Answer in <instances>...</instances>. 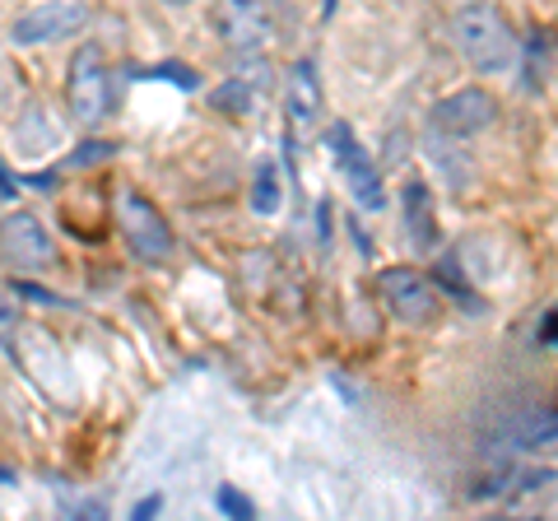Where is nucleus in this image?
<instances>
[{"label": "nucleus", "instance_id": "nucleus-1", "mask_svg": "<svg viewBox=\"0 0 558 521\" xmlns=\"http://www.w3.org/2000/svg\"><path fill=\"white\" fill-rule=\"evenodd\" d=\"M451 38H457L461 57L475 65L480 75H508L517 65V33L502 20L498 5H461L451 14Z\"/></svg>", "mask_w": 558, "mask_h": 521}, {"label": "nucleus", "instance_id": "nucleus-2", "mask_svg": "<svg viewBox=\"0 0 558 521\" xmlns=\"http://www.w3.org/2000/svg\"><path fill=\"white\" fill-rule=\"evenodd\" d=\"M65 102H70V117L80 126H98L112 108V75H108V57L102 47L84 43L75 57H70V80H65Z\"/></svg>", "mask_w": 558, "mask_h": 521}, {"label": "nucleus", "instance_id": "nucleus-3", "mask_svg": "<svg viewBox=\"0 0 558 521\" xmlns=\"http://www.w3.org/2000/svg\"><path fill=\"white\" fill-rule=\"evenodd\" d=\"M117 219H121V238H126V247L145 260V266H159V260L172 256V229H168L163 210L145 196V191H121L117 196Z\"/></svg>", "mask_w": 558, "mask_h": 521}, {"label": "nucleus", "instance_id": "nucleus-4", "mask_svg": "<svg viewBox=\"0 0 558 521\" xmlns=\"http://www.w3.org/2000/svg\"><path fill=\"white\" fill-rule=\"evenodd\" d=\"M0 260L20 275H43L57 266V242H51L47 223L28 210H14L0 219Z\"/></svg>", "mask_w": 558, "mask_h": 521}, {"label": "nucleus", "instance_id": "nucleus-5", "mask_svg": "<svg viewBox=\"0 0 558 521\" xmlns=\"http://www.w3.org/2000/svg\"><path fill=\"white\" fill-rule=\"evenodd\" d=\"M377 293L381 303H387L391 312L405 326H428L433 317H438V289H433L428 275H418L414 266H391L377 275Z\"/></svg>", "mask_w": 558, "mask_h": 521}, {"label": "nucleus", "instance_id": "nucleus-6", "mask_svg": "<svg viewBox=\"0 0 558 521\" xmlns=\"http://www.w3.org/2000/svg\"><path fill=\"white\" fill-rule=\"evenodd\" d=\"M94 20V10L84 0H43V5H28L20 20H14V43L20 47H43V43H61L70 33H80Z\"/></svg>", "mask_w": 558, "mask_h": 521}, {"label": "nucleus", "instance_id": "nucleus-7", "mask_svg": "<svg viewBox=\"0 0 558 521\" xmlns=\"http://www.w3.org/2000/svg\"><path fill=\"white\" fill-rule=\"evenodd\" d=\"M494 117H498V98L488 89H480V84H470V89H457L442 102H433V126H438L442 135H457V141H470V135L488 131Z\"/></svg>", "mask_w": 558, "mask_h": 521}, {"label": "nucleus", "instance_id": "nucleus-8", "mask_svg": "<svg viewBox=\"0 0 558 521\" xmlns=\"http://www.w3.org/2000/svg\"><path fill=\"white\" fill-rule=\"evenodd\" d=\"M539 447H554V410L545 405V410H521V414H508L502 420V428L494 433V438L484 443V451L488 457H521V451H539Z\"/></svg>", "mask_w": 558, "mask_h": 521}, {"label": "nucleus", "instance_id": "nucleus-9", "mask_svg": "<svg viewBox=\"0 0 558 521\" xmlns=\"http://www.w3.org/2000/svg\"><path fill=\"white\" fill-rule=\"evenodd\" d=\"M330 145H336V159H340V172L349 182V196H354L363 210H381V205H387V196H381V178H377L373 159L363 154V145L349 135V126L330 131Z\"/></svg>", "mask_w": 558, "mask_h": 521}, {"label": "nucleus", "instance_id": "nucleus-10", "mask_svg": "<svg viewBox=\"0 0 558 521\" xmlns=\"http://www.w3.org/2000/svg\"><path fill=\"white\" fill-rule=\"evenodd\" d=\"M219 33L223 43L238 47V51H256L275 38V20L266 5H247V0H229V5L219 10Z\"/></svg>", "mask_w": 558, "mask_h": 521}, {"label": "nucleus", "instance_id": "nucleus-11", "mask_svg": "<svg viewBox=\"0 0 558 521\" xmlns=\"http://www.w3.org/2000/svg\"><path fill=\"white\" fill-rule=\"evenodd\" d=\"M400 210H405V229L414 238V247H433V242H438V215H433L428 182L410 178L405 186H400Z\"/></svg>", "mask_w": 558, "mask_h": 521}, {"label": "nucleus", "instance_id": "nucleus-12", "mask_svg": "<svg viewBox=\"0 0 558 521\" xmlns=\"http://www.w3.org/2000/svg\"><path fill=\"white\" fill-rule=\"evenodd\" d=\"M289 108L299 121H312L322 108V94H317V65L312 61H293V75H289Z\"/></svg>", "mask_w": 558, "mask_h": 521}, {"label": "nucleus", "instance_id": "nucleus-13", "mask_svg": "<svg viewBox=\"0 0 558 521\" xmlns=\"http://www.w3.org/2000/svg\"><path fill=\"white\" fill-rule=\"evenodd\" d=\"M279 205H284V182H279V168L260 163L256 168V186H252V210L256 215H279Z\"/></svg>", "mask_w": 558, "mask_h": 521}, {"label": "nucleus", "instance_id": "nucleus-14", "mask_svg": "<svg viewBox=\"0 0 558 521\" xmlns=\"http://www.w3.org/2000/svg\"><path fill=\"white\" fill-rule=\"evenodd\" d=\"M526 84L531 89H545L549 84V33H531V43H526Z\"/></svg>", "mask_w": 558, "mask_h": 521}, {"label": "nucleus", "instance_id": "nucleus-15", "mask_svg": "<svg viewBox=\"0 0 558 521\" xmlns=\"http://www.w3.org/2000/svg\"><path fill=\"white\" fill-rule=\"evenodd\" d=\"M433 280H438L442 289H451V299H461V307L470 303V307L480 312V299H475V289H470V284L461 280V270H457V260H451V256H442V260H438V270H433ZM438 284H433V289H438Z\"/></svg>", "mask_w": 558, "mask_h": 521}, {"label": "nucleus", "instance_id": "nucleus-16", "mask_svg": "<svg viewBox=\"0 0 558 521\" xmlns=\"http://www.w3.org/2000/svg\"><path fill=\"white\" fill-rule=\"evenodd\" d=\"M209 102H215L219 112H233V117H242V112L252 108V89H247V84H242V80H229V84H223V89H215V98H209Z\"/></svg>", "mask_w": 558, "mask_h": 521}, {"label": "nucleus", "instance_id": "nucleus-17", "mask_svg": "<svg viewBox=\"0 0 558 521\" xmlns=\"http://www.w3.org/2000/svg\"><path fill=\"white\" fill-rule=\"evenodd\" d=\"M219 512L229 517V521H256V508H252V498L233 489V484H219Z\"/></svg>", "mask_w": 558, "mask_h": 521}, {"label": "nucleus", "instance_id": "nucleus-18", "mask_svg": "<svg viewBox=\"0 0 558 521\" xmlns=\"http://www.w3.org/2000/svg\"><path fill=\"white\" fill-rule=\"evenodd\" d=\"M14 299H33L38 307H57V303H61L57 293H47V289H38V284H28V280H14Z\"/></svg>", "mask_w": 558, "mask_h": 521}, {"label": "nucleus", "instance_id": "nucleus-19", "mask_svg": "<svg viewBox=\"0 0 558 521\" xmlns=\"http://www.w3.org/2000/svg\"><path fill=\"white\" fill-rule=\"evenodd\" d=\"M108 154H117V145H112V141H94V145H80V149H75V159H70V163H98V159H108Z\"/></svg>", "mask_w": 558, "mask_h": 521}, {"label": "nucleus", "instance_id": "nucleus-20", "mask_svg": "<svg viewBox=\"0 0 558 521\" xmlns=\"http://www.w3.org/2000/svg\"><path fill=\"white\" fill-rule=\"evenodd\" d=\"M554 326H558V312L545 307V317L535 322V344H539V350H554Z\"/></svg>", "mask_w": 558, "mask_h": 521}, {"label": "nucleus", "instance_id": "nucleus-21", "mask_svg": "<svg viewBox=\"0 0 558 521\" xmlns=\"http://www.w3.org/2000/svg\"><path fill=\"white\" fill-rule=\"evenodd\" d=\"M159 512H163V494H149L131 508V521H159Z\"/></svg>", "mask_w": 558, "mask_h": 521}, {"label": "nucleus", "instance_id": "nucleus-22", "mask_svg": "<svg viewBox=\"0 0 558 521\" xmlns=\"http://www.w3.org/2000/svg\"><path fill=\"white\" fill-rule=\"evenodd\" d=\"M154 75H163V80H172V84H178V89H196V71H186V65H159V71H154Z\"/></svg>", "mask_w": 558, "mask_h": 521}, {"label": "nucleus", "instance_id": "nucleus-23", "mask_svg": "<svg viewBox=\"0 0 558 521\" xmlns=\"http://www.w3.org/2000/svg\"><path fill=\"white\" fill-rule=\"evenodd\" d=\"M80 521H108V508H102V502H89V508L80 512Z\"/></svg>", "mask_w": 558, "mask_h": 521}, {"label": "nucleus", "instance_id": "nucleus-24", "mask_svg": "<svg viewBox=\"0 0 558 521\" xmlns=\"http://www.w3.org/2000/svg\"><path fill=\"white\" fill-rule=\"evenodd\" d=\"M0 196H20V191H14V182H10V172H5V163H0Z\"/></svg>", "mask_w": 558, "mask_h": 521}, {"label": "nucleus", "instance_id": "nucleus-25", "mask_svg": "<svg viewBox=\"0 0 558 521\" xmlns=\"http://www.w3.org/2000/svg\"><path fill=\"white\" fill-rule=\"evenodd\" d=\"M14 317H20V307H10V303H5V299H0V326H10V322H14Z\"/></svg>", "mask_w": 558, "mask_h": 521}, {"label": "nucleus", "instance_id": "nucleus-26", "mask_svg": "<svg viewBox=\"0 0 558 521\" xmlns=\"http://www.w3.org/2000/svg\"><path fill=\"white\" fill-rule=\"evenodd\" d=\"M502 521H535V517H502Z\"/></svg>", "mask_w": 558, "mask_h": 521}]
</instances>
